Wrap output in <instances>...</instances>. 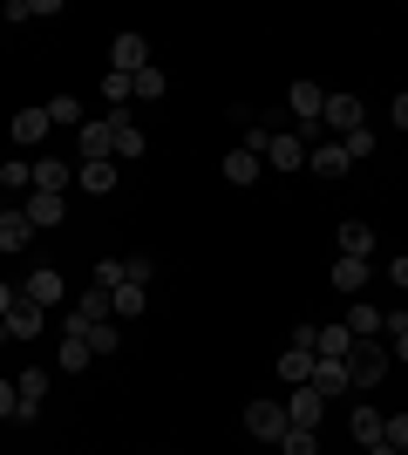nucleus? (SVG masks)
<instances>
[{
    "label": "nucleus",
    "mask_w": 408,
    "mask_h": 455,
    "mask_svg": "<svg viewBox=\"0 0 408 455\" xmlns=\"http://www.w3.org/2000/svg\"><path fill=\"white\" fill-rule=\"evenodd\" d=\"M76 156L82 164H116V123H109V116H89L76 130Z\"/></svg>",
    "instance_id": "nucleus-1"
},
{
    "label": "nucleus",
    "mask_w": 408,
    "mask_h": 455,
    "mask_svg": "<svg viewBox=\"0 0 408 455\" xmlns=\"http://www.w3.org/2000/svg\"><path fill=\"white\" fill-rule=\"evenodd\" d=\"M388 361H395L388 347H374V340H354V347H348V380H354V387H361V395H368L374 380L388 374Z\"/></svg>",
    "instance_id": "nucleus-2"
},
{
    "label": "nucleus",
    "mask_w": 408,
    "mask_h": 455,
    "mask_svg": "<svg viewBox=\"0 0 408 455\" xmlns=\"http://www.w3.org/2000/svg\"><path fill=\"white\" fill-rule=\"evenodd\" d=\"M307 143H313L307 130H272L266 164H272V171H300V164H307Z\"/></svg>",
    "instance_id": "nucleus-3"
},
{
    "label": "nucleus",
    "mask_w": 408,
    "mask_h": 455,
    "mask_svg": "<svg viewBox=\"0 0 408 455\" xmlns=\"http://www.w3.org/2000/svg\"><path fill=\"white\" fill-rule=\"evenodd\" d=\"M245 428H252L259 442H279L292 428V421H286V401H252V408H245Z\"/></svg>",
    "instance_id": "nucleus-4"
},
{
    "label": "nucleus",
    "mask_w": 408,
    "mask_h": 455,
    "mask_svg": "<svg viewBox=\"0 0 408 455\" xmlns=\"http://www.w3.org/2000/svg\"><path fill=\"white\" fill-rule=\"evenodd\" d=\"M41 320H48V306H35L28 292H20V299L7 306V320H0V326H7V340H35V333H41Z\"/></svg>",
    "instance_id": "nucleus-5"
},
{
    "label": "nucleus",
    "mask_w": 408,
    "mask_h": 455,
    "mask_svg": "<svg viewBox=\"0 0 408 455\" xmlns=\"http://www.w3.org/2000/svg\"><path fill=\"white\" fill-rule=\"evenodd\" d=\"M320 401H333V395H354V380H348V361H313V380H307Z\"/></svg>",
    "instance_id": "nucleus-6"
},
{
    "label": "nucleus",
    "mask_w": 408,
    "mask_h": 455,
    "mask_svg": "<svg viewBox=\"0 0 408 455\" xmlns=\"http://www.w3.org/2000/svg\"><path fill=\"white\" fill-rule=\"evenodd\" d=\"M109 61H116V76H136V68H150V41L143 35H116L109 41Z\"/></svg>",
    "instance_id": "nucleus-7"
},
{
    "label": "nucleus",
    "mask_w": 408,
    "mask_h": 455,
    "mask_svg": "<svg viewBox=\"0 0 408 455\" xmlns=\"http://www.w3.org/2000/svg\"><path fill=\"white\" fill-rule=\"evenodd\" d=\"M320 408H327V401L313 395V387H292V401H286V421H292V428H313V435H320Z\"/></svg>",
    "instance_id": "nucleus-8"
},
{
    "label": "nucleus",
    "mask_w": 408,
    "mask_h": 455,
    "mask_svg": "<svg viewBox=\"0 0 408 455\" xmlns=\"http://www.w3.org/2000/svg\"><path fill=\"white\" fill-rule=\"evenodd\" d=\"M320 123H327V130H340V136H354V130H361V102H354V95H327Z\"/></svg>",
    "instance_id": "nucleus-9"
},
{
    "label": "nucleus",
    "mask_w": 408,
    "mask_h": 455,
    "mask_svg": "<svg viewBox=\"0 0 408 455\" xmlns=\"http://www.w3.org/2000/svg\"><path fill=\"white\" fill-rule=\"evenodd\" d=\"M48 130H55V123H48V109H20L14 123H7V136H14L20 150H35V143H41Z\"/></svg>",
    "instance_id": "nucleus-10"
},
{
    "label": "nucleus",
    "mask_w": 408,
    "mask_h": 455,
    "mask_svg": "<svg viewBox=\"0 0 408 455\" xmlns=\"http://www.w3.org/2000/svg\"><path fill=\"white\" fill-rule=\"evenodd\" d=\"M109 123H116V164H130V156H143V150H150V136L136 130V123H130L123 109H109Z\"/></svg>",
    "instance_id": "nucleus-11"
},
{
    "label": "nucleus",
    "mask_w": 408,
    "mask_h": 455,
    "mask_svg": "<svg viewBox=\"0 0 408 455\" xmlns=\"http://www.w3.org/2000/svg\"><path fill=\"white\" fill-rule=\"evenodd\" d=\"M348 428H354V442L368 449V442H381V435H388V415H381L374 401H361V408H354V421H348Z\"/></svg>",
    "instance_id": "nucleus-12"
},
{
    "label": "nucleus",
    "mask_w": 408,
    "mask_h": 455,
    "mask_svg": "<svg viewBox=\"0 0 408 455\" xmlns=\"http://www.w3.org/2000/svg\"><path fill=\"white\" fill-rule=\"evenodd\" d=\"M28 238H35V225H28V211H0V251H28Z\"/></svg>",
    "instance_id": "nucleus-13"
},
{
    "label": "nucleus",
    "mask_w": 408,
    "mask_h": 455,
    "mask_svg": "<svg viewBox=\"0 0 408 455\" xmlns=\"http://www.w3.org/2000/svg\"><path fill=\"white\" fill-rule=\"evenodd\" d=\"M354 164H348V150L340 143H313V177H327V184H340Z\"/></svg>",
    "instance_id": "nucleus-14"
},
{
    "label": "nucleus",
    "mask_w": 408,
    "mask_h": 455,
    "mask_svg": "<svg viewBox=\"0 0 408 455\" xmlns=\"http://www.w3.org/2000/svg\"><path fill=\"white\" fill-rule=\"evenodd\" d=\"M286 109L307 116V123H320V109H327V89H313V82H292L286 89Z\"/></svg>",
    "instance_id": "nucleus-15"
},
{
    "label": "nucleus",
    "mask_w": 408,
    "mask_h": 455,
    "mask_svg": "<svg viewBox=\"0 0 408 455\" xmlns=\"http://www.w3.org/2000/svg\"><path fill=\"white\" fill-rule=\"evenodd\" d=\"M313 361H320V354H307V347H286V354H279V380H286V387H307V380H313Z\"/></svg>",
    "instance_id": "nucleus-16"
},
{
    "label": "nucleus",
    "mask_w": 408,
    "mask_h": 455,
    "mask_svg": "<svg viewBox=\"0 0 408 455\" xmlns=\"http://www.w3.org/2000/svg\"><path fill=\"white\" fill-rule=\"evenodd\" d=\"M20 211H28V225H35V231H55V225H61V211H68V204H61V197H48V190H35V197H28Z\"/></svg>",
    "instance_id": "nucleus-17"
},
{
    "label": "nucleus",
    "mask_w": 408,
    "mask_h": 455,
    "mask_svg": "<svg viewBox=\"0 0 408 455\" xmlns=\"http://www.w3.org/2000/svg\"><path fill=\"white\" fill-rule=\"evenodd\" d=\"M76 184V171H68V164H61V156H41L35 164V190H48V197H61V190Z\"/></svg>",
    "instance_id": "nucleus-18"
},
{
    "label": "nucleus",
    "mask_w": 408,
    "mask_h": 455,
    "mask_svg": "<svg viewBox=\"0 0 408 455\" xmlns=\"http://www.w3.org/2000/svg\"><path fill=\"white\" fill-rule=\"evenodd\" d=\"M348 347H354V333H348V326H340V320L313 333V354H320V361H348Z\"/></svg>",
    "instance_id": "nucleus-19"
},
{
    "label": "nucleus",
    "mask_w": 408,
    "mask_h": 455,
    "mask_svg": "<svg viewBox=\"0 0 408 455\" xmlns=\"http://www.w3.org/2000/svg\"><path fill=\"white\" fill-rule=\"evenodd\" d=\"M89 354H96V347H89V333H61L55 367H61V374H82V367H89Z\"/></svg>",
    "instance_id": "nucleus-20"
},
{
    "label": "nucleus",
    "mask_w": 408,
    "mask_h": 455,
    "mask_svg": "<svg viewBox=\"0 0 408 455\" xmlns=\"http://www.w3.org/2000/svg\"><path fill=\"white\" fill-rule=\"evenodd\" d=\"M76 184L89 190V197H109V190L123 184V177H116V164H82V171H76Z\"/></svg>",
    "instance_id": "nucleus-21"
},
{
    "label": "nucleus",
    "mask_w": 408,
    "mask_h": 455,
    "mask_svg": "<svg viewBox=\"0 0 408 455\" xmlns=\"http://www.w3.org/2000/svg\"><path fill=\"white\" fill-rule=\"evenodd\" d=\"M333 238H340V259H368V251H374V231L361 225V218H354V225H340Z\"/></svg>",
    "instance_id": "nucleus-22"
},
{
    "label": "nucleus",
    "mask_w": 408,
    "mask_h": 455,
    "mask_svg": "<svg viewBox=\"0 0 408 455\" xmlns=\"http://www.w3.org/2000/svg\"><path fill=\"white\" fill-rule=\"evenodd\" d=\"M340 326H348L354 340H374V333H381V313H374L368 299H354V306H348V320H340Z\"/></svg>",
    "instance_id": "nucleus-23"
},
{
    "label": "nucleus",
    "mask_w": 408,
    "mask_h": 455,
    "mask_svg": "<svg viewBox=\"0 0 408 455\" xmlns=\"http://www.w3.org/2000/svg\"><path fill=\"white\" fill-rule=\"evenodd\" d=\"M20 292H28V299H35V306H55V299H61V292H68V285H61V272H48V266H41V272H35V279L20 285Z\"/></svg>",
    "instance_id": "nucleus-24"
},
{
    "label": "nucleus",
    "mask_w": 408,
    "mask_h": 455,
    "mask_svg": "<svg viewBox=\"0 0 408 455\" xmlns=\"http://www.w3.org/2000/svg\"><path fill=\"white\" fill-rule=\"evenodd\" d=\"M225 184H259V150H245V143H238V150L225 156Z\"/></svg>",
    "instance_id": "nucleus-25"
},
{
    "label": "nucleus",
    "mask_w": 408,
    "mask_h": 455,
    "mask_svg": "<svg viewBox=\"0 0 408 455\" xmlns=\"http://www.w3.org/2000/svg\"><path fill=\"white\" fill-rule=\"evenodd\" d=\"M48 123H55V130H82V123H89V109H82L76 95H55V102H48Z\"/></svg>",
    "instance_id": "nucleus-26"
},
{
    "label": "nucleus",
    "mask_w": 408,
    "mask_h": 455,
    "mask_svg": "<svg viewBox=\"0 0 408 455\" xmlns=\"http://www.w3.org/2000/svg\"><path fill=\"white\" fill-rule=\"evenodd\" d=\"M368 285V259H333V292H361Z\"/></svg>",
    "instance_id": "nucleus-27"
},
{
    "label": "nucleus",
    "mask_w": 408,
    "mask_h": 455,
    "mask_svg": "<svg viewBox=\"0 0 408 455\" xmlns=\"http://www.w3.org/2000/svg\"><path fill=\"white\" fill-rule=\"evenodd\" d=\"M143 306H150V285H130V279H123L116 285V320H136Z\"/></svg>",
    "instance_id": "nucleus-28"
},
{
    "label": "nucleus",
    "mask_w": 408,
    "mask_h": 455,
    "mask_svg": "<svg viewBox=\"0 0 408 455\" xmlns=\"http://www.w3.org/2000/svg\"><path fill=\"white\" fill-rule=\"evenodd\" d=\"M164 89H171V76H156V68H136L130 76V95H143V102H156Z\"/></svg>",
    "instance_id": "nucleus-29"
},
{
    "label": "nucleus",
    "mask_w": 408,
    "mask_h": 455,
    "mask_svg": "<svg viewBox=\"0 0 408 455\" xmlns=\"http://www.w3.org/2000/svg\"><path fill=\"white\" fill-rule=\"evenodd\" d=\"M279 449H286V455H320V435H313V428H286Z\"/></svg>",
    "instance_id": "nucleus-30"
},
{
    "label": "nucleus",
    "mask_w": 408,
    "mask_h": 455,
    "mask_svg": "<svg viewBox=\"0 0 408 455\" xmlns=\"http://www.w3.org/2000/svg\"><path fill=\"white\" fill-rule=\"evenodd\" d=\"M0 184H7V190L35 184V164H28V156H7V164H0Z\"/></svg>",
    "instance_id": "nucleus-31"
},
{
    "label": "nucleus",
    "mask_w": 408,
    "mask_h": 455,
    "mask_svg": "<svg viewBox=\"0 0 408 455\" xmlns=\"http://www.w3.org/2000/svg\"><path fill=\"white\" fill-rule=\"evenodd\" d=\"M89 347H96V354H116V347H123V326H116V320L89 326Z\"/></svg>",
    "instance_id": "nucleus-32"
},
{
    "label": "nucleus",
    "mask_w": 408,
    "mask_h": 455,
    "mask_svg": "<svg viewBox=\"0 0 408 455\" xmlns=\"http://www.w3.org/2000/svg\"><path fill=\"white\" fill-rule=\"evenodd\" d=\"M340 150H348V164H361V156H374V136L354 130V136H340Z\"/></svg>",
    "instance_id": "nucleus-33"
},
{
    "label": "nucleus",
    "mask_w": 408,
    "mask_h": 455,
    "mask_svg": "<svg viewBox=\"0 0 408 455\" xmlns=\"http://www.w3.org/2000/svg\"><path fill=\"white\" fill-rule=\"evenodd\" d=\"M102 95L123 109V102H130V76H116V68H109V76H102Z\"/></svg>",
    "instance_id": "nucleus-34"
},
{
    "label": "nucleus",
    "mask_w": 408,
    "mask_h": 455,
    "mask_svg": "<svg viewBox=\"0 0 408 455\" xmlns=\"http://www.w3.org/2000/svg\"><path fill=\"white\" fill-rule=\"evenodd\" d=\"M96 285H102V292H116V285H123V259H102V266H96Z\"/></svg>",
    "instance_id": "nucleus-35"
},
{
    "label": "nucleus",
    "mask_w": 408,
    "mask_h": 455,
    "mask_svg": "<svg viewBox=\"0 0 408 455\" xmlns=\"http://www.w3.org/2000/svg\"><path fill=\"white\" fill-rule=\"evenodd\" d=\"M123 279H130V285H150V259H123Z\"/></svg>",
    "instance_id": "nucleus-36"
},
{
    "label": "nucleus",
    "mask_w": 408,
    "mask_h": 455,
    "mask_svg": "<svg viewBox=\"0 0 408 455\" xmlns=\"http://www.w3.org/2000/svg\"><path fill=\"white\" fill-rule=\"evenodd\" d=\"M14 408H20V395H14V380H0V421H14Z\"/></svg>",
    "instance_id": "nucleus-37"
},
{
    "label": "nucleus",
    "mask_w": 408,
    "mask_h": 455,
    "mask_svg": "<svg viewBox=\"0 0 408 455\" xmlns=\"http://www.w3.org/2000/svg\"><path fill=\"white\" fill-rule=\"evenodd\" d=\"M381 442H395V449H408V415H388V435Z\"/></svg>",
    "instance_id": "nucleus-38"
},
{
    "label": "nucleus",
    "mask_w": 408,
    "mask_h": 455,
    "mask_svg": "<svg viewBox=\"0 0 408 455\" xmlns=\"http://www.w3.org/2000/svg\"><path fill=\"white\" fill-rule=\"evenodd\" d=\"M388 279H395V285L408 292V259H395V266H388Z\"/></svg>",
    "instance_id": "nucleus-39"
},
{
    "label": "nucleus",
    "mask_w": 408,
    "mask_h": 455,
    "mask_svg": "<svg viewBox=\"0 0 408 455\" xmlns=\"http://www.w3.org/2000/svg\"><path fill=\"white\" fill-rule=\"evenodd\" d=\"M14 299H20L14 285H0V320H7V306H14Z\"/></svg>",
    "instance_id": "nucleus-40"
},
{
    "label": "nucleus",
    "mask_w": 408,
    "mask_h": 455,
    "mask_svg": "<svg viewBox=\"0 0 408 455\" xmlns=\"http://www.w3.org/2000/svg\"><path fill=\"white\" fill-rule=\"evenodd\" d=\"M395 123H402V130H408V95H395Z\"/></svg>",
    "instance_id": "nucleus-41"
},
{
    "label": "nucleus",
    "mask_w": 408,
    "mask_h": 455,
    "mask_svg": "<svg viewBox=\"0 0 408 455\" xmlns=\"http://www.w3.org/2000/svg\"><path fill=\"white\" fill-rule=\"evenodd\" d=\"M368 455H402V449H395V442H368Z\"/></svg>",
    "instance_id": "nucleus-42"
},
{
    "label": "nucleus",
    "mask_w": 408,
    "mask_h": 455,
    "mask_svg": "<svg viewBox=\"0 0 408 455\" xmlns=\"http://www.w3.org/2000/svg\"><path fill=\"white\" fill-rule=\"evenodd\" d=\"M395 361H408V333H395Z\"/></svg>",
    "instance_id": "nucleus-43"
}]
</instances>
